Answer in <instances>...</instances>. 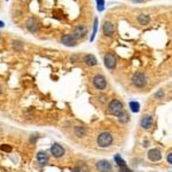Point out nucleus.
<instances>
[{
  "label": "nucleus",
  "mask_w": 172,
  "mask_h": 172,
  "mask_svg": "<svg viewBox=\"0 0 172 172\" xmlns=\"http://www.w3.org/2000/svg\"><path fill=\"white\" fill-rule=\"evenodd\" d=\"M124 111V106L123 102L118 100V99H114L111 101L109 102L108 105V109H107V112L109 115H114V116H120V114Z\"/></svg>",
  "instance_id": "1"
},
{
  "label": "nucleus",
  "mask_w": 172,
  "mask_h": 172,
  "mask_svg": "<svg viewBox=\"0 0 172 172\" xmlns=\"http://www.w3.org/2000/svg\"><path fill=\"white\" fill-rule=\"evenodd\" d=\"M131 83L133 86L138 88H142L145 86H147L148 84V77L147 75L142 72V71H137V72H134L132 78H131Z\"/></svg>",
  "instance_id": "2"
},
{
  "label": "nucleus",
  "mask_w": 172,
  "mask_h": 172,
  "mask_svg": "<svg viewBox=\"0 0 172 172\" xmlns=\"http://www.w3.org/2000/svg\"><path fill=\"white\" fill-rule=\"evenodd\" d=\"M112 141H114V137L109 132H102L96 138V144H98L99 147L101 148H107L109 146H111Z\"/></svg>",
  "instance_id": "3"
},
{
  "label": "nucleus",
  "mask_w": 172,
  "mask_h": 172,
  "mask_svg": "<svg viewBox=\"0 0 172 172\" xmlns=\"http://www.w3.org/2000/svg\"><path fill=\"white\" fill-rule=\"evenodd\" d=\"M103 63L109 70H114L117 64V57L112 52H107L103 56Z\"/></svg>",
  "instance_id": "4"
},
{
  "label": "nucleus",
  "mask_w": 172,
  "mask_h": 172,
  "mask_svg": "<svg viewBox=\"0 0 172 172\" xmlns=\"http://www.w3.org/2000/svg\"><path fill=\"white\" fill-rule=\"evenodd\" d=\"M92 84H93V86H94L96 90L103 91V90L107 88V79H106V77L103 75L98 74L92 78Z\"/></svg>",
  "instance_id": "5"
},
{
  "label": "nucleus",
  "mask_w": 172,
  "mask_h": 172,
  "mask_svg": "<svg viewBox=\"0 0 172 172\" xmlns=\"http://www.w3.org/2000/svg\"><path fill=\"white\" fill-rule=\"evenodd\" d=\"M102 32L106 37H109L111 38L112 36L115 35V27H114V23L109 20H105L103 24H102Z\"/></svg>",
  "instance_id": "6"
},
{
  "label": "nucleus",
  "mask_w": 172,
  "mask_h": 172,
  "mask_svg": "<svg viewBox=\"0 0 172 172\" xmlns=\"http://www.w3.org/2000/svg\"><path fill=\"white\" fill-rule=\"evenodd\" d=\"M95 168L99 172H111L112 171V165L109 161L106 160H101V161L96 162Z\"/></svg>",
  "instance_id": "7"
},
{
  "label": "nucleus",
  "mask_w": 172,
  "mask_h": 172,
  "mask_svg": "<svg viewBox=\"0 0 172 172\" xmlns=\"http://www.w3.org/2000/svg\"><path fill=\"white\" fill-rule=\"evenodd\" d=\"M77 39L75 38V36L72 33H67V35H63L62 38H61V42L63 45L68 46V47H74V46L77 45Z\"/></svg>",
  "instance_id": "8"
},
{
  "label": "nucleus",
  "mask_w": 172,
  "mask_h": 172,
  "mask_svg": "<svg viewBox=\"0 0 172 172\" xmlns=\"http://www.w3.org/2000/svg\"><path fill=\"white\" fill-rule=\"evenodd\" d=\"M72 35L75 36V38L77 39H83L85 36L87 35V28L84 24H78L72 31Z\"/></svg>",
  "instance_id": "9"
},
{
  "label": "nucleus",
  "mask_w": 172,
  "mask_h": 172,
  "mask_svg": "<svg viewBox=\"0 0 172 172\" xmlns=\"http://www.w3.org/2000/svg\"><path fill=\"white\" fill-rule=\"evenodd\" d=\"M153 122H154V118H153L151 115H145V116H142V118L140 120L141 129H144L146 131L150 130L151 126H153Z\"/></svg>",
  "instance_id": "10"
},
{
  "label": "nucleus",
  "mask_w": 172,
  "mask_h": 172,
  "mask_svg": "<svg viewBox=\"0 0 172 172\" xmlns=\"http://www.w3.org/2000/svg\"><path fill=\"white\" fill-rule=\"evenodd\" d=\"M51 153L55 158H61L62 156H64V148L59 144H53L52 147H51Z\"/></svg>",
  "instance_id": "11"
},
{
  "label": "nucleus",
  "mask_w": 172,
  "mask_h": 172,
  "mask_svg": "<svg viewBox=\"0 0 172 172\" xmlns=\"http://www.w3.org/2000/svg\"><path fill=\"white\" fill-rule=\"evenodd\" d=\"M83 62L87 67H94V66L98 64V60H96V57L93 54H86V55H84Z\"/></svg>",
  "instance_id": "12"
},
{
  "label": "nucleus",
  "mask_w": 172,
  "mask_h": 172,
  "mask_svg": "<svg viewBox=\"0 0 172 172\" xmlns=\"http://www.w3.org/2000/svg\"><path fill=\"white\" fill-rule=\"evenodd\" d=\"M148 158L150 160L151 162H158L162 160V153L160 149H157V148H154V149H151V150H149V153H148Z\"/></svg>",
  "instance_id": "13"
},
{
  "label": "nucleus",
  "mask_w": 172,
  "mask_h": 172,
  "mask_svg": "<svg viewBox=\"0 0 172 172\" xmlns=\"http://www.w3.org/2000/svg\"><path fill=\"white\" fill-rule=\"evenodd\" d=\"M137 21L140 25H148L149 22H150V16L148 14H145V13H141L137 16Z\"/></svg>",
  "instance_id": "14"
},
{
  "label": "nucleus",
  "mask_w": 172,
  "mask_h": 172,
  "mask_svg": "<svg viewBox=\"0 0 172 172\" xmlns=\"http://www.w3.org/2000/svg\"><path fill=\"white\" fill-rule=\"evenodd\" d=\"M27 28H28L29 31H31V32L38 31V29H39L38 22L36 21V20H35L33 17H31V18H30V20L28 21V23H27Z\"/></svg>",
  "instance_id": "15"
},
{
  "label": "nucleus",
  "mask_w": 172,
  "mask_h": 172,
  "mask_svg": "<svg viewBox=\"0 0 172 172\" xmlns=\"http://www.w3.org/2000/svg\"><path fill=\"white\" fill-rule=\"evenodd\" d=\"M37 161H38L39 164L42 165L47 164V162H48V155H47V153H45V151H39L38 154H37Z\"/></svg>",
  "instance_id": "16"
},
{
  "label": "nucleus",
  "mask_w": 172,
  "mask_h": 172,
  "mask_svg": "<svg viewBox=\"0 0 172 172\" xmlns=\"http://www.w3.org/2000/svg\"><path fill=\"white\" fill-rule=\"evenodd\" d=\"M74 133L76 137L78 138H83L86 134V129L84 126H81V125H78V126H75L74 129Z\"/></svg>",
  "instance_id": "17"
},
{
  "label": "nucleus",
  "mask_w": 172,
  "mask_h": 172,
  "mask_svg": "<svg viewBox=\"0 0 172 172\" xmlns=\"http://www.w3.org/2000/svg\"><path fill=\"white\" fill-rule=\"evenodd\" d=\"M118 118V120H120V123H123V124H125V123H127L129 120H130V115H129V112H126L125 110H124L122 114H120V116L117 117Z\"/></svg>",
  "instance_id": "18"
},
{
  "label": "nucleus",
  "mask_w": 172,
  "mask_h": 172,
  "mask_svg": "<svg viewBox=\"0 0 172 172\" xmlns=\"http://www.w3.org/2000/svg\"><path fill=\"white\" fill-rule=\"evenodd\" d=\"M115 161H116L117 165H118L120 168L126 166V164H125V162H124V160H123L122 157H120V155H116V156H115Z\"/></svg>",
  "instance_id": "19"
},
{
  "label": "nucleus",
  "mask_w": 172,
  "mask_h": 172,
  "mask_svg": "<svg viewBox=\"0 0 172 172\" xmlns=\"http://www.w3.org/2000/svg\"><path fill=\"white\" fill-rule=\"evenodd\" d=\"M164 95H165L164 91H163V88H161V90H158L154 94V98L156 99V100H162V99L164 98Z\"/></svg>",
  "instance_id": "20"
},
{
  "label": "nucleus",
  "mask_w": 172,
  "mask_h": 172,
  "mask_svg": "<svg viewBox=\"0 0 172 172\" xmlns=\"http://www.w3.org/2000/svg\"><path fill=\"white\" fill-rule=\"evenodd\" d=\"M130 107H131V110H132L133 112H138L139 111V108H140V105H139L138 102L132 101L130 103Z\"/></svg>",
  "instance_id": "21"
},
{
  "label": "nucleus",
  "mask_w": 172,
  "mask_h": 172,
  "mask_svg": "<svg viewBox=\"0 0 172 172\" xmlns=\"http://www.w3.org/2000/svg\"><path fill=\"white\" fill-rule=\"evenodd\" d=\"M13 46H14V48H16V49H21L22 47H23V44L22 42H13Z\"/></svg>",
  "instance_id": "22"
},
{
  "label": "nucleus",
  "mask_w": 172,
  "mask_h": 172,
  "mask_svg": "<svg viewBox=\"0 0 172 172\" xmlns=\"http://www.w3.org/2000/svg\"><path fill=\"white\" fill-rule=\"evenodd\" d=\"M1 149H2V150H5V151H11L12 150V147H11V146L2 145V146H1Z\"/></svg>",
  "instance_id": "23"
},
{
  "label": "nucleus",
  "mask_w": 172,
  "mask_h": 172,
  "mask_svg": "<svg viewBox=\"0 0 172 172\" xmlns=\"http://www.w3.org/2000/svg\"><path fill=\"white\" fill-rule=\"evenodd\" d=\"M166 161H168L169 164H171V165H172V153L168 154V156H166Z\"/></svg>",
  "instance_id": "24"
},
{
  "label": "nucleus",
  "mask_w": 172,
  "mask_h": 172,
  "mask_svg": "<svg viewBox=\"0 0 172 172\" xmlns=\"http://www.w3.org/2000/svg\"><path fill=\"white\" fill-rule=\"evenodd\" d=\"M120 172H131V170L127 166H123V168L120 169Z\"/></svg>",
  "instance_id": "25"
},
{
  "label": "nucleus",
  "mask_w": 172,
  "mask_h": 172,
  "mask_svg": "<svg viewBox=\"0 0 172 172\" xmlns=\"http://www.w3.org/2000/svg\"><path fill=\"white\" fill-rule=\"evenodd\" d=\"M71 171H72V172H81V169H79V168H75V169H72Z\"/></svg>",
  "instance_id": "26"
},
{
  "label": "nucleus",
  "mask_w": 172,
  "mask_h": 172,
  "mask_svg": "<svg viewBox=\"0 0 172 172\" xmlns=\"http://www.w3.org/2000/svg\"><path fill=\"white\" fill-rule=\"evenodd\" d=\"M132 1H134V2H144L145 0H132Z\"/></svg>",
  "instance_id": "27"
},
{
  "label": "nucleus",
  "mask_w": 172,
  "mask_h": 172,
  "mask_svg": "<svg viewBox=\"0 0 172 172\" xmlns=\"http://www.w3.org/2000/svg\"><path fill=\"white\" fill-rule=\"evenodd\" d=\"M5 25V23L2 21H0V28H2V27H4Z\"/></svg>",
  "instance_id": "28"
},
{
  "label": "nucleus",
  "mask_w": 172,
  "mask_h": 172,
  "mask_svg": "<svg viewBox=\"0 0 172 172\" xmlns=\"http://www.w3.org/2000/svg\"><path fill=\"white\" fill-rule=\"evenodd\" d=\"M0 93H1V85H0Z\"/></svg>",
  "instance_id": "29"
},
{
  "label": "nucleus",
  "mask_w": 172,
  "mask_h": 172,
  "mask_svg": "<svg viewBox=\"0 0 172 172\" xmlns=\"http://www.w3.org/2000/svg\"><path fill=\"white\" fill-rule=\"evenodd\" d=\"M0 39H1V36H0Z\"/></svg>",
  "instance_id": "30"
}]
</instances>
